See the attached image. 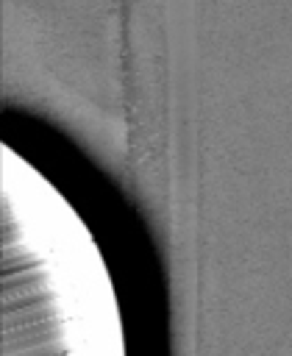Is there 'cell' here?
Here are the masks:
<instances>
[{
	"label": "cell",
	"mask_w": 292,
	"mask_h": 356,
	"mask_svg": "<svg viewBox=\"0 0 292 356\" xmlns=\"http://www.w3.org/2000/svg\"><path fill=\"white\" fill-rule=\"evenodd\" d=\"M6 261V356H120L103 270L64 206L14 217Z\"/></svg>",
	"instance_id": "cell-1"
}]
</instances>
